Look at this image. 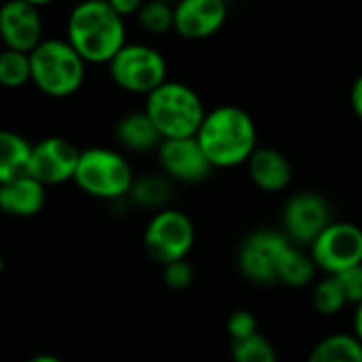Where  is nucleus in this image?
<instances>
[{
    "label": "nucleus",
    "mask_w": 362,
    "mask_h": 362,
    "mask_svg": "<svg viewBox=\"0 0 362 362\" xmlns=\"http://www.w3.org/2000/svg\"><path fill=\"white\" fill-rule=\"evenodd\" d=\"M227 21V0H180L174 4V30L187 40L214 36Z\"/></svg>",
    "instance_id": "nucleus-14"
},
{
    "label": "nucleus",
    "mask_w": 362,
    "mask_h": 362,
    "mask_svg": "<svg viewBox=\"0 0 362 362\" xmlns=\"http://www.w3.org/2000/svg\"><path fill=\"white\" fill-rule=\"evenodd\" d=\"M136 15H138L140 28L153 36H161V34H168L170 30H174V4H170V2L144 0V4L140 6V11Z\"/></svg>",
    "instance_id": "nucleus-24"
},
{
    "label": "nucleus",
    "mask_w": 362,
    "mask_h": 362,
    "mask_svg": "<svg viewBox=\"0 0 362 362\" xmlns=\"http://www.w3.org/2000/svg\"><path fill=\"white\" fill-rule=\"evenodd\" d=\"M231 358L233 362H278V352L274 344L257 333L242 341H231Z\"/></svg>",
    "instance_id": "nucleus-25"
},
{
    "label": "nucleus",
    "mask_w": 362,
    "mask_h": 362,
    "mask_svg": "<svg viewBox=\"0 0 362 362\" xmlns=\"http://www.w3.org/2000/svg\"><path fill=\"white\" fill-rule=\"evenodd\" d=\"M23 2H30V4H34V6H45V4H51V2H55V0H23Z\"/></svg>",
    "instance_id": "nucleus-33"
},
{
    "label": "nucleus",
    "mask_w": 362,
    "mask_h": 362,
    "mask_svg": "<svg viewBox=\"0 0 362 362\" xmlns=\"http://www.w3.org/2000/svg\"><path fill=\"white\" fill-rule=\"evenodd\" d=\"M312 303L316 308L318 314L322 316H335L339 314L348 303V297L337 280V276H325L322 280H318L314 284L312 291Z\"/></svg>",
    "instance_id": "nucleus-23"
},
{
    "label": "nucleus",
    "mask_w": 362,
    "mask_h": 362,
    "mask_svg": "<svg viewBox=\"0 0 362 362\" xmlns=\"http://www.w3.org/2000/svg\"><path fill=\"white\" fill-rule=\"evenodd\" d=\"M316 272H318V267H316L310 250L291 242L280 259V265H278V282L293 286V288H303L316 280Z\"/></svg>",
    "instance_id": "nucleus-19"
},
{
    "label": "nucleus",
    "mask_w": 362,
    "mask_h": 362,
    "mask_svg": "<svg viewBox=\"0 0 362 362\" xmlns=\"http://www.w3.org/2000/svg\"><path fill=\"white\" fill-rule=\"evenodd\" d=\"M291 240L282 231L259 229L252 231L238 250V269L252 284H276L278 265Z\"/></svg>",
    "instance_id": "nucleus-9"
},
{
    "label": "nucleus",
    "mask_w": 362,
    "mask_h": 362,
    "mask_svg": "<svg viewBox=\"0 0 362 362\" xmlns=\"http://www.w3.org/2000/svg\"><path fill=\"white\" fill-rule=\"evenodd\" d=\"M87 62L72 49L68 40H42L30 53L32 83L51 98H68L76 93L85 81Z\"/></svg>",
    "instance_id": "nucleus-4"
},
{
    "label": "nucleus",
    "mask_w": 362,
    "mask_h": 362,
    "mask_svg": "<svg viewBox=\"0 0 362 362\" xmlns=\"http://www.w3.org/2000/svg\"><path fill=\"white\" fill-rule=\"evenodd\" d=\"M246 165L255 187L265 193H280L288 189L293 180V165L288 157L272 146H257Z\"/></svg>",
    "instance_id": "nucleus-15"
},
{
    "label": "nucleus",
    "mask_w": 362,
    "mask_h": 362,
    "mask_svg": "<svg viewBox=\"0 0 362 362\" xmlns=\"http://www.w3.org/2000/svg\"><path fill=\"white\" fill-rule=\"evenodd\" d=\"M197 142L212 168H238L257 151V125L240 106H218L206 112Z\"/></svg>",
    "instance_id": "nucleus-2"
},
{
    "label": "nucleus",
    "mask_w": 362,
    "mask_h": 362,
    "mask_svg": "<svg viewBox=\"0 0 362 362\" xmlns=\"http://www.w3.org/2000/svg\"><path fill=\"white\" fill-rule=\"evenodd\" d=\"M47 204V187L30 174L0 185V212L15 218L36 216Z\"/></svg>",
    "instance_id": "nucleus-16"
},
{
    "label": "nucleus",
    "mask_w": 362,
    "mask_h": 362,
    "mask_svg": "<svg viewBox=\"0 0 362 362\" xmlns=\"http://www.w3.org/2000/svg\"><path fill=\"white\" fill-rule=\"evenodd\" d=\"M350 104H352V110H354V115L358 117V121H362V74L352 83V89H350Z\"/></svg>",
    "instance_id": "nucleus-30"
},
{
    "label": "nucleus",
    "mask_w": 362,
    "mask_h": 362,
    "mask_svg": "<svg viewBox=\"0 0 362 362\" xmlns=\"http://www.w3.org/2000/svg\"><path fill=\"white\" fill-rule=\"evenodd\" d=\"M108 72L112 83L129 93L148 95L168 81L165 57L157 49L140 42L125 45L108 62Z\"/></svg>",
    "instance_id": "nucleus-6"
},
{
    "label": "nucleus",
    "mask_w": 362,
    "mask_h": 362,
    "mask_svg": "<svg viewBox=\"0 0 362 362\" xmlns=\"http://www.w3.org/2000/svg\"><path fill=\"white\" fill-rule=\"evenodd\" d=\"M227 333L231 341H242L259 333V322L257 316L248 310H238L227 318Z\"/></svg>",
    "instance_id": "nucleus-26"
},
{
    "label": "nucleus",
    "mask_w": 362,
    "mask_h": 362,
    "mask_svg": "<svg viewBox=\"0 0 362 362\" xmlns=\"http://www.w3.org/2000/svg\"><path fill=\"white\" fill-rule=\"evenodd\" d=\"M32 81L30 53L4 49L0 51V87L19 89Z\"/></svg>",
    "instance_id": "nucleus-22"
},
{
    "label": "nucleus",
    "mask_w": 362,
    "mask_h": 362,
    "mask_svg": "<svg viewBox=\"0 0 362 362\" xmlns=\"http://www.w3.org/2000/svg\"><path fill=\"white\" fill-rule=\"evenodd\" d=\"M66 40L87 64H108L127 45L125 21L106 0H83L68 15Z\"/></svg>",
    "instance_id": "nucleus-1"
},
{
    "label": "nucleus",
    "mask_w": 362,
    "mask_h": 362,
    "mask_svg": "<svg viewBox=\"0 0 362 362\" xmlns=\"http://www.w3.org/2000/svg\"><path fill=\"white\" fill-rule=\"evenodd\" d=\"M337 280H339V284L348 297V303L358 305L362 301V263L337 274Z\"/></svg>",
    "instance_id": "nucleus-28"
},
{
    "label": "nucleus",
    "mask_w": 362,
    "mask_h": 362,
    "mask_svg": "<svg viewBox=\"0 0 362 362\" xmlns=\"http://www.w3.org/2000/svg\"><path fill=\"white\" fill-rule=\"evenodd\" d=\"M174 180L165 174H144L140 178H134V185L129 189V199L136 206L151 208V210H163L168 202L174 195Z\"/></svg>",
    "instance_id": "nucleus-20"
},
{
    "label": "nucleus",
    "mask_w": 362,
    "mask_h": 362,
    "mask_svg": "<svg viewBox=\"0 0 362 362\" xmlns=\"http://www.w3.org/2000/svg\"><path fill=\"white\" fill-rule=\"evenodd\" d=\"M308 362H362V344L354 335H329L314 346Z\"/></svg>",
    "instance_id": "nucleus-21"
},
{
    "label": "nucleus",
    "mask_w": 362,
    "mask_h": 362,
    "mask_svg": "<svg viewBox=\"0 0 362 362\" xmlns=\"http://www.w3.org/2000/svg\"><path fill=\"white\" fill-rule=\"evenodd\" d=\"M195 244V225L180 210H157L144 229V248L153 261L168 265L189 257Z\"/></svg>",
    "instance_id": "nucleus-7"
},
{
    "label": "nucleus",
    "mask_w": 362,
    "mask_h": 362,
    "mask_svg": "<svg viewBox=\"0 0 362 362\" xmlns=\"http://www.w3.org/2000/svg\"><path fill=\"white\" fill-rule=\"evenodd\" d=\"M4 274V259H2V255H0V276Z\"/></svg>",
    "instance_id": "nucleus-34"
},
{
    "label": "nucleus",
    "mask_w": 362,
    "mask_h": 362,
    "mask_svg": "<svg viewBox=\"0 0 362 362\" xmlns=\"http://www.w3.org/2000/svg\"><path fill=\"white\" fill-rule=\"evenodd\" d=\"M108 4H110V8L117 13V15H121L123 19L127 17V15H136L138 11H140V6L144 4V0H106Z\"/></svg>",
    "instance_id": "nucleus-29"
},
{
    "label": "nucleus",
    "mask_w": 362,
    "mask_h": 362,
    "mask_svg": "<svg viewBox=\"0 0 362 362\" xmlns=\"http://www.w3.org/2000/svg\"><path fill=\"white\" fill-rule=\"evenodd\" d=\"M74 185L95 199L119 202L129 195V189L134 185V170L121 153L104 146H93L81 151V159L74 172Z\"/></svg>",
    "instance_id": "nucleus-5"
},
{
    "label": "nucleus",
    "mask_w": 362,
    "mask_h": 362,
    "mask_svg": "<svg viewBox=\"0 0 362 362\" xmlns=\"http://www.w3.org/2000/svg\"><path fill=\"white\" fill-rule=\"evenodd\" d=\"M284 235L303 248H310L314 240L333 223L329 202L314 191H301L288 197L282 212Z\"/></svg>",
    "instance_id": "nucleus-10"
},
{
    "label": "nucleus",
    "mask_w": 362,
    "mask_h": 362,
    "mask_svg": "<svg viewBox=\"0 0 362 362\" xmlns=\"http://www.w3.org/2000/svg\"><path fill=\"white\" fill-rule=\"evenodd\" d=\"M163 2H170V4H176V2H180V0H163Z\"/></svg>",
    "instance_id": "nucleus-35"
},
{
    "label": "nucleus",
    "mask_w": 362,
    "mask_h": 362,
    "mask_svg": "<svg viewBox=\"0 0 362 362\" xmlns=\"http://www.w3.org/2000/svg\"><path fill=\"white\" fill-rule=\"evenodd\" d=\"M115 132L119 144L132 153H148L159 148V144L163 142L159 129L144 110H134L121 117Z\"/></svg>",
    "instance_id": "nucleus-17"
},
{
    "label": "nucleus",
    "mask_w": 362,
    "mask_h": 362,
    "mask_svg": "<svg viewBox=\"0 0 362 362\" xmlns=\"http://www.w3.org/2000/svg\"><path fill=\"white\" fill-rule=\"evenodd\" d=\"M144 112L151 117L163 140L197 136L206 108L197 91L178 81H165L146 95Z\"/></svg>",
    "instance_id": "nucleus-3"
},
{
    "label": "nucleus",
    "mask_w": 362,
    "mask_h": 362,
    "mask_svg": "<svg viewBox=\"0 0 362 362\" xmlns=\"http://www.w3.org/2000/svg\"><path fill=\"white\" fill-rule=\"evenodd\" d=\"M354 308H356V312H354V337L362 344V301Z\"/></svg>",
    "instance_id": "nucleus-31"
},
{
    "label": "nucleus",
    "mask_w": 362,
    "mask_h": 362,
    "mask_svg": "<svg viewBox=\"0 0 362 362\" xmlns=\"http://www.w3.org/2000/svg\"><path fill=\"white\" fill-rule=\"evenodd\" d=\"M32 146L21 134L0 129V185L11 182L30 172Z\"/></svg>",
    "instance_id": "nucleus-18"
},
{
    "label": "nucleus",
    "mask_w": 362,
    "mask_h": 362,
    "mask_svg": "<svg viewBox=\"0 0 362 362\" xmlns=\"http://www.w3.org/2000/svg\"><path fill=\"white\" fill-rule=\"evenodd\" d=\"M308 250L320 272L337 276L362 263V227L346 221H333Z\"/></svg>",
    "instance_id": "nucleus-8"
},
{
    "label": "nucleus",
    "mask_w": 362,
    "mask_h": 362,
    "mask_svg": "<svg viewBox=\"0 0 362 362\" xmlns=\"http://www.w3.org/2000/svg\"><path fill=\"white\" fill-rule=\"evenodd\" d=\"M0 40L6 49L32 53L42 42L38 6L23 0H6L0 6Z\"/></svg>",
    "instance_id": "nucleus-13"
},
{
    "label": "nucleus",
    "mask_w": 362,
    "mask_h": 362,
    "mask_svg": "<svg viewBox=\"0 0 362 362\" xmlns=\"http://www.w3.org/2000/svg\"><path fill=\"white\" fill-rule=\"evenodd\" d=\"M25 362H64V361H62V358H57V356H53V354H36V356L28 358Z\"/></svg>",
    "instance_id": "nucleus-32"
},
{
    "label": "nucleus",
    "mask_w": 362,
    "mask_h": 362,
    "mask_svg": "<svg viewBox=\"0 0 362 362\" xmlns=\"http://www.w3.org/2000/svg\"><path fill=\"white\" fill-rule=\"evenodd\" d=\"M157 155L163 174L174 182L197 185L208 180L214 170L195 136L163 140L157 148Z\"/></svg>",
    "instance_id": "nucleus-12"
},
{
    "label": "nucleus",
    "mask_w": 362,
    "mask_h": 362,
    "mask_svg": "<svg viewBox=\"0 0 362 362\" xmlns=\"http://www.w3.org/2000/svg\"><path fill=\"white\" fill-rule=\"evenodd\" d=\"M195 280V272L191 267V263L187 259L182 261H174L163 265V282L168 288L172 291H185L193 284Z\"/></svg>",
    "instance_id": "nucleus-27"
},
{
    "label": "nucleus",
    "mask_w": 362,
    "mask_h": 362,
    "mask_svg": "<svg viewBox=\"0 0 362 362\" xmlns=\"http://www.w3.org/2000/svg\"><path fill=\"white\" fill-rule=\"evenodd\" d=\"M81 159V151L66 138L49 136L32 146L30 176L45 187L64 185L74 180V172Z\"/></svg>",
    "instance_id": "nucleus-11"
},
{
    "label": "nucleus",
    "mask_w": 362,
    "mask_h": 362,
    "mask_svg": "<svg viewBox=\"0 0 362 362\" xmlns=\"http://www.w3.org/2000/svg\"><path fill=\"white\" fill-rule=\"evenodd\" d=\"M78 2H83V0H78Z\"/></svg>",
    "instance_id": "nucleus-36"
}]
</instances>
